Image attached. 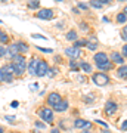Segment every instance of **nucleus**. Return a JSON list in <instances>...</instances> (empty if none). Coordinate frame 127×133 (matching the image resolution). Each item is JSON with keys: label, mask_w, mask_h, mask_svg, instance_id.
<instances>
[{"label": "nucleus", "mask_w": 127, "mask_h": 133, "mask_svg": "<svg viewBox=\"0 0 127 133\" xmlns=\"http://www.w3.org/2000/svg\"><path fill=\"white\" fill-rule=\"evenodd\" d=\"M92 40H93V42H87L86 48L90 49V50H96V49H98V42H96V38L95 37H92Z\"/></svg>", "instance_id": "obj_20"}, {"label": "nucleus", "mask_w": 127, "mask_h": 133, "mask_svg": "<svg viewBox=\"0 0 127 133\" xmlns=\"http://www.w3.org/2000/svg\"><path fill=\"white\" fill-rule=\"evenodd\" d=\"M38 6H40V0H31L28 3L30 9H38Z\"/></svg>", "instance_id": "obj_24"}, {"label": "nucleus", "mask_w": 127, "mask_h": 133, "mask_svg": "<svg viewBox=\"0 0 127 133\" xmlns=\"http://www.w3.org/2000/svg\"><path fill=\"white\" fill-rule=\"evenodd\" d=\"M10 64L14 65V74L15 76H18V77H21L24 72H25V70H27L25 58H24V55H21V53L12 56V62H10Z\"/></svg>", "instance_id": "obj_1"}, {"label": "nucleus", "mask_w": 127, "mask_h": 133, "mask_svg": "<svg viewBox=\"0 0 127 133\" xmlns=\"http://www.w3.org/2000/svg\"><path fill=\"white\" fill-rule=\"evenodd\" d=\"M81 133H92V132H90V130H83Z\"/></svg>", "instance_id": "obj_41"}, {"label": "nucleus", "mask_w": 127, "mask_h": 133, "mask_svg": "<svg viewBox=\"0 0 127 133\" xmlns=\"http://www.w3.org/2000/svg\"><path fill=\"white\" fill-rule=\"evenodd\" d=\"M118 109V105L114 102V101H108L106 104H105V114L108 115H114L115 112H117Z\"/></svg>", "instance_id": "obj_9"}, {"label": "nucleus", "mask_w": 127, "mask_h": 133, "mask_svg": "<svg viewBox=\"0 0 127 133\" xmlns=\"http://www.w3.org/2000/svg\"><path fill=\"white\" fill-rule=\"evenodd\" d=\"M102 133H109V132H108V130H104V132H102Z\"/></svg>", "instance_id": "obj_44"}, {"label": "nucleus", "mask_w": 127, "mask_h": 133, "mask_svg": "<svg viewBox=\"0 0 127 133\" xmlns=\"http://www.w3.org/2000/svg\"><path fill=\"white\" fill-rule=\"evenodd\" d=\"M0 43L2 44H5V43H9V36L6 33H3L2 30H0Z\"/></svg>", "instance_id": "obj_22"}, {"label": "nucleus", "mask_w": 127, "mask_h": 133, "mask_svg": "<svg viewBox=\"0 0 127 133\" xmlns=\"http://www.w3.org/2000/svg\"><path fill=\"white\" fill-rule=\"evenodd\" d=\"M118 2H124V0H118Z\"/></svg>", "instance_id": "obj_47"}, {"label": "nucleus", "mask_w": 127, "mask_h": 133, "mask_svg": "<svg viewBox=\"0 0 127 133\" xmlns=\"http://www.w3.org/2000/svg\"><path fill=\"white\" fill-rule=\"evenodd\" d=\"M55 2H64V0H55Z\"/></svg>", "instance_id": "obj_46"}, {"label": "nucleus", "mask_w": 127, "mask_h": 133, "mask_svg": "<svg viewBox=\"0 0 127 133\" xmlns=\"http://www.w3.org/2000/svg\"><path fill=\"white\" fill-rule=\"evenodd\" d=\"M8 53H9L10 56H15V55H18V48H16V43H14V44H10L9 48H8Z\"/></svg>", "instance_id": "obj_19"}, {"label": "nucleus", "mask_w": 127, "mask_h": 133, "mask_svg": "<svg viewBox=\"0 0 127 133\" xmlns=\"http://www.w3.org/2000/svg\"><path fill=\"white\" fill-rule=\"evenodd\" d=\"M38 61H40V59H37V58H33V59H31V62L27 65V71H28L30 76H36V72H37Z\"/></svg>", "instance_id": "obj_10"}, {"label": "nucleus", "mask_w": 127, "mask_h": 133, "mask_svg": "<svg viewBox=\"0 0 127 133\" xmlns=\"http://www.w3.org/2000/svg\"><path fill=\"white\" fill-rule=\"evenodd\" d=\"M0 24H2V19H0Z\"/></svg>", "instance_id": "obj_48"}, {"label": "nucleus", "mask_w": 127, "mask_h": 133, "mask_svg": "<svg viewBox=\"0 0 127 133\" xmlns=\"http://www.w3.org/2000/svg\"><path fill=\"white\" fill-rule=\"evenodd\" d=\"M93 61H95V64H96V66H101V65L108 64V62H109V56L105 52H98L93 56Z\"/></svg>", "instance_id": "obj_4"}, {"label": "nucleus", "mask_w": 127, "mask_h": 133, "mask_svg": "<svg viewBox=\"0 0 127 133\" xmlns=\"http://www.w3.org/2000/svg\"><path fill=\"white\" fill-rule=\"evenodd\" d=\"M70 66L72 68V71H78V70H80V68H78V64H77L74 59H71L70 61Z\"/></svg>", "instance_id": "obj_26"}, {"label": "nucleus", "mask_w": 127, "mask_h": 133, "mask_svg": "<svg viewBox=\"0 0 127 133\" xmlns=\"http://www.w3.org/2000/svg\"><path fill=\"white\" fill-rule=\"evenodd\" d=\"M109 61L114 62V64H118V65H123L124 64V58L120 52H112L109 55Z\"/></svg>", "instance_id": "obj_11"}, {"label": "nucleus", "mask_w": 127, "mask_h": 133, "mask_svg": "<svg viewBox=\"0 0 127 133\" xmlns=\"http://www.w3.org/2000/svg\"><path fill=\"white\" fill-rule=\"evenodd\" d=\"M50 133H61V132H59V129H52V130H50Z\"/></svg>", "instance_id": "obj_39"}, {"label": "nucleus", "mask_w": 127, "mask_h": 133, "mask_svg": "<svg viewBox=\"0 0 127 133\" xmlns=\"http://www.w3.org/2000/svg\"><path fill=\"white\" fill-rule=\"evenodd\" d=\"M5 55H8V49H6L3 44H0V58H3Z\"/></svg>", "instance_id": "obj_28"}, {"label": "nucleus", "mask_w": 127, "mask_h": 133, "mask_svg": "<svg viewBox=\"0 0 127 133\" xmlns=\"http://www.w3.org/2000/svg\"><path fill=\"white\" fill-rule=\"evenodd\" d=\"M0 81H3V72H2V68H0Z\"/></svg>", "instance_id": "obj_40"}, {"label": "nucleus", "mask_w": 127, "mask_h": 133, "mask_svg": "<svg viewBox=\"0 0 127 133\" xmlns=\"http://www.w3.org/2000/svg\"><path fill=\"white\" fill-rule=\"evenodd\" d=\"M66 40H70V42H75V40H78V34L75 30H70L68 33H66Z\"/></svg>", "instance_id": "obj_15"}, {"label": "nucleus", "mask_w": 127, "mask_h": 133, "mask_svg": "<svg viewBox=\"0 0 127 133\" xmlns=\"http://www.w3.org/2000/svg\"><path fill=\"white\" fill-rule=\"evenodd\" d=\"M115 21H117V24H126L127 15L124 14V12H120V14H117V16H115Z\"/></svg>", "instance_id": "obj_17"}, {"label": "nucleus", "mask_w": 127, "mask_h": 133, "mask_svg": "<svg viewBox=\"0 0 127 133\" xmlns=\"http://www.w3.org/2000/svg\"><path fill=\"white\" fill-rule=\"evenodd\" d=\"M92 124H90V121H86V120H81V118H77L74 121V127L75 129H87V127H90Z\"/></svg>", "instance_id": "obj_12"}, {"label": "nucleus", "mask_w": 127, "mask_h": 133, "mask_svg": "<svg viewBox=\"0 0 127 133\" xmlns=\"http://www.w3.org/2000/svg\"><path fill=\"white\" fill-rule=\"evenodd\" d=\"M78 68L83 70L84 72H92V65H90L89 62H80L78 64Z\"/></svg>", "instance_id": "obj_18"}, {"label": "nucleus", "mask_w": 127, "mask_h": 133, "mask_svg": "<svg viewBox=\"0 0 127 133\" xmlns=\"http://www.w3.org/2000/svg\"><path fill=\"white\" fill-rule=\"evenodd\" d=\"M77 9L87 10V9H89V5H86V3H78V5H77Z\"/></svg>", "instance_id": "obj_29"}, {"label": "nucleus", "mask_w": 127, "mask_h": 133, "mask_svg": "<svg viewBox=\"0 0 127 133\" xmlns=\"http://www.w3.org/2000/svg\"><path fill=\"white\" fill-rule=\"evenodd\" d=\"M121 55H123V58H127V43L123 46V53Z\"/></svg>", "instance_id": "obj_31"}, {"label": "nucleus", "mask_w": 127, "mask_h": 133, "mask_svg": "<svg viewBox=\"0 0 127 133\" xmlns=\"http://www.w3.org/2000/svg\"><path fill=\"white\" fill-rule=\"evenodd\" d=\"M2 2H3V3H6V2H8V0H2Z\"/></svg>", "instance_id": "obj_45"}, {"label": "nucleus", "mask_w": 127, "mask_h": 133, "mask_svg": "<svg viewBox=\"0 0 127 133\" xmlns=\"http://www.w3.org/2000/svg\"><path fill=\"white\" fill-rule=\"evenodd\" d=\"M38 50H42V52H46V53H52V49H43V48H37Z\"/></svg>", "instance_id": "obj_33"}, {"label": "nucleus", "mask_w": 127, "mask_h": 133, "mask_svg": "<svg viewBox=\"0 0 127 133\" xmlns=\"http://www.w3.org/2000/svg\"><path fill=\"white\" fill-rule=\"evenodd\" d=\"M121 34H123V36H127V25H126V27H124V28H123Z\"/></svg>", "instance_id": "obj_37"}, {"label": "nucleus", "mask_w": 127, "mask_h": 133, "mask_svg": "<svg viewBox=\"0 0 127 133\" xmlns=\"http://www.w3.org/2000/svg\"><path fill=\"white\" fill-rule=\"evenodd\" d=\"M55 74H56V68H49V70H47V74H46V76L53 77Z\"/></svg>", "instance_id": "obj_30"}, {"label": "nucleus", "mask_w": 127, "mask_h": 133, "mask_svg": "<svg viewBox=\"0 0 127 133\" xmlns=\"http://www.w3.org/2000/svg\"><path fill=\"white\" fill-rule=\"evenodd\" d=\"M117 76L120 78H127V65H121L117 70Z\"/></svg>", "instance_id": "obj_16"}, {"label": "nucleus", "mask_w": 127, "mask_h": 133, "mask_svg": "<svg viewBox=\"0 0 127 133\" xmlns=\"http://www.w3.org/2000/svg\"><path fill=\"white\" fill-rule=\"evenodd\" d=\"M89 6H92V8H95V9H102V6L104 5H102L99 0H90Z\"/></svg>", "instance_id": "obj_21"}, {"label": "nucleus", "mask_w": 127, "mask_h": 133, "mask_svg": "<svg viewBox=\"0 0 127 133\" xmlns=\"http://www.w3.org/2000/svg\"><path fill=\"white\" fill-rule=\"evenodd\" d=\"M47 70H49V65H47L46 61H38V65H37V72L36 76L37 77H43L47 74Z\"/></svg>", "instance_id": "obj_8"}, {"label": "nucleus", "mask_w": 127, "mask_h": 133, "mask_svg": "<svg viewBox=\"0 0 127 133\" xmlns=\"http://www.w3.org/2000/svg\"><path fill=\"white\" fill-rule=\"evenodd\" d=\"M10 107H14V108H16V107H18V102H16V101H14V102L10 104Z\"/></svg>", "instance_id": "obj_38"}, {"label": "nucleus", "mask_w": 127, "mask_h": 133, "mask_svg": "<svg viewBox=\"0 0 127 133\" xmlns=\"http://www.w3.org/2000/svg\"><path fill=\"white\" fill-rule=\"evenodd\" d=\"M99 70H101V72L102 71H109V70H112V62L109 61L108 64H105V65H101V66H98Z\"/></svg>", "instance_id": "obj_23"}, {"label": "nucleus", "mask_w": 127, "mask_h": 133, "mask_svg": "<svg viewBox=\"0 0 127 133\" xmlns=\"http://www.w3.org/2000/svg\"><path fill=\"white\" fill-rule=\"evenodd\" d=\"M92 81H93L96 86H106L109 84V77L105 74V72H95L92 76Z\"/></svg>", "instance_id": "obj_3"}, {"label": "nucleus", "mask_w": 127, "mask_h": 133, "mask_svg": "<svg viewBox=\"0 0 127 133\" xmlns=\"http://www.w3.org/2000/svg\"><path fill=\"white\" fill-rule=\"evenodd\" d=\"M99 2H101L102 5H108V3H111V2H112V0H99Z\"/></svg>", "instance_id": "obj_35"}, {"label": "nucleus", "mask_w": 127, "mask_h": 133, "mask_svg": "<svg viewBox=\"0 0 127 133\" xmlns=\"http://www.w3.org/2000/svg\"><path fill=\"white\" fill-rule=\"evenodd\" d=\"M36 16H37L38 19H46V21H49V19L53 18V10L49 9V8H43V9H38Z\"/></svg>", "instance_id": "obj_5"}, {"label": "nucleus", "mask_w": 127, "mask_h": 133, "mask_svg": "<svg viewBox=\"0 0 127 133\" xmlns=\"http://www.w3.org/2000/svg\"><path fill=\"white\" fill-rule=\"evenodd\" d=\"M68 107H70L68 101H61L58 105H55V107H53V109H55L56 112H64V111H66V109H68Z\"/></svg>", "instance_id": "obj_13"}, {"label": "nucleus", "mask_w": 127, "mask_h": 133, "mask_svg": "<svg viewBox=\"0 0 127 133\" xmlns=\"http://www.w3.org/2000/svg\"><path fill=\"white\" fill-rule=\"evenodd\" d=\"M121 130H127V120L121 124Z\"/></svg>", "instance_id": "obj_36"}, {"label": "nucleus", "mask_w": 127, "mask_h": 133, "mask_svg": "<svg viewBox=\"0 0 127 133\" xmlns=\"http://www.w3.org/2000/svg\"><path fill=\"white\" fill-rule=\"evenodd\" d=\"M33 37H36V38H43V40H46V37H44V36H40V34H33Z\"/></svg>", "instance_id": "obj_34"}, {"label": "nucleus", "mask_w": 127, "mask_h": 133, "mask_svg": "<svg viewBox=\"0 0 127 133\" xmlns=\"http://www.w3.org/2000/svg\"><path fill=\"white\" fill-rule=\"evenodd\" d=\"M65 55L68 58H70V59H77V58L80 56L81 55V50L78 48H74V46H71V48H68V49H65Z\"/></svg>", "instance_id": "obj_7"}, {"label": "nucleus", "mask_w": 127, "mask_h": 133, "mask_svg": "<svg viewBox=\"0 0 127 133\" xmlns=\"http://www.w3.org/2000/svg\"><path fill=\"white\" fill-rule=\"evenodd\" d=\"M33 133H40V132H38V129H36V130H34Z\"/></svg>", "instance_id": "obj_43"}, {"label": "nucleus", "mask_w": 127, "mask_h": 133, "mask_svg": "<svg viewBox=\"0 0 127 133\" xmlns=\"http://www.w3.org/2000/svg\"><path fill=\"white\" fill-rule=\"evenodd\" d=\"M38 117L43 123L50 124L53 123V111L50 108H40L38 109Z\"/></svg>", "instance_id": "obj_2"}, {"label": "nucleus", "mask_w": 127, "mask_h": 133, "mask_svg": "<svg viewBox=\"0 0 127 133\" xmlns=\"http://www.w3.org/2000/svg\"><path fill=\"white\" fill-rule=\"evenodd\" d=\"M0 133H5V129L3 127H0Z\"/></svg>", "instance_id": "obj_42"}, {"label": "nucleus", "mask_w": 127, "mask_h": 133, "mask_svg": "<svg viewBox=\"0 0 127 133\" xmlns=\"http://www.w3.org/2000/svg\"><path fill=\"white\" fill-rule=\"evenodd\" d=\"M62 101V98H61V95L58 93V92H52V93H49V96H47V105H50V107H55V105H58L59 102Z\"/></svg>", "instance_id": "obj_6"}, {"label": "nucleus", "mask_w": 127, "mask_h": 133, "mask_svg": "<svg viewBox=\"0 0 127 133\" xmlns=\"http://www.w3.org/2000/svg\"><path fill=\"white\" fill-rule=\"evenodd\" d=\"M96 123H98V124H102V126H104V127H105V129L108 127V124L105 123V121H102V120H96Z\"/></svg>", "instance_id": "obj_32"}, {"label": "nucleus", "mask_w": 127, "mask_h": 133, "mask_svg": "<svg viewBox=\"0 0 127 133\" xmlns=\"http://www.w3.org/2000/svg\"><path fill=\"white\" fill-rule=\"evenodd\" d=\"M16 48H18V52L21 53V55H22V53H25V52H28V44H27V43L25 42H18L16 43Z\"/></svg>", "instance_id": "obj_14"}, {"label": "nucleus", "mask_w": 127, "mask_h": 133, "mask_svg": "<svg viewBox=\"0 0 127 133\" xmlns=\"http://www.w3.org/2000/svg\"><path fill=\"white\" fill-rule=\"evenodd\" d=\"M86 44H87V40H75L74 42V48L80 49L81 46H86Z\"/></svg>", "instance_id": "obj_25"}, {"label": "nucleus", "mask_w": 127, "mask_h": 133, "mask_svg": "<svg viewBox=\"0 0 127 133\" xmlns=\"http://www.w3.org/2000/svg\"><path fill=\"white\" fill-rule=\"evenodd\" d=\"M34 126H36L38 130H44V129H46V123H43V121H36Z\"/></svg>", "instance_id": "obj_27"}]
</instances>
